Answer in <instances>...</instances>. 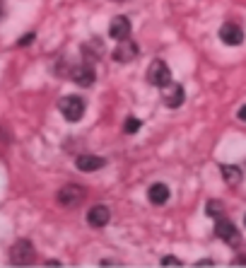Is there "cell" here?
<instances>
[{"label": "cell", "mask_w": 246, "mask_h": 268, "mask_svg": "<svg viewBox=\"0 0 246 268\" xmlns=\"http://www.w3.org/2000/svg\"><path fill=\"white\" fill-rule=\"evenodd\" d=\"M220 172H222V179H225V184H227V186H239V184H242L244 172H242L237 164H222V167H220Z\"/></svg>", "instance_id": "cell-14"}, {"label": "cell", "mask_w": 246, "mask_h": 268, "mask_svg": "<svg viewBox=\"0 0 246 268\" xmlns=\"http://www.w3.org/2000/svg\"><path fill=\"white\" fill-rule=\"evenodd\" d=\"M104 164H106V159L99 157V155H80V157L75 159V167H78L80 172H97V169H102Z\"/></svg>", "instance_id": "cell-12"}, {"label": "cell", "mask_w": 246, "mask_h": 268, "mask_svg": "<svg viewBox=\"0 0 246 268\" xmlns=\"http://www.w3.org/2000/svg\"><path fill=\"white\" fill-rule=\"evenodd\" d=\"M196 266H215V261H212V259H201Z\"/></svg>", "instance_id": "cell-20"}, {"label": "cell", "mask_w": 246, "mask_h": 268, "mask_svg": "<svg viewBox=\"0 0 246 268\" xmlns=\"http://www.w3.org/2000/svg\"><path fill=\"white\" fill-rule=\"evenodd\" d=\"M145 77H147V82H150V85H155V87H160V89H162L164 85H169V82H171V70H169V66L164 63L162 58H157V61H152V63H150V68H147Z\"/></svg>", "instance_id": "cell-4"}, {"label": "cell", "mask_w": 246, "mask_h": 268, "mask_svg": "<svg viewBox=\"0 0 246 268\" xmlns=\"http://www.w3.org/2000/svg\"><path fill=\"white\" fill-rule=\"evenodd\" d=\"M109 37L123 41V39H130V20L125 15H116L109 24Z\"/></svg>", "instance_id": "cell-10"}, {"label": "cell", "mask_w": 246, "mask_h": 268, "mask_svg": "<svg viewBox=\"0 0 246 268\" xmlns=\"http://www.w3.org/2000/svg\"><path fill=\"white\" fill-rule=\"evenodd\" d=\"M169 196H171V191H169L166 184H152V186L147 189V198H150L152 205H164V203L169 201Z\"/></svg>", "instance_id": "cell-13"}, {"label": "cell", "mask_w": 246, "mask_h": 268, "mask_svg": "<svg viewBox=\"0 0 246 268\" xmlns=\"http://www.w3.org/2000/svg\"><path fill=\"white\" fill-rule=\"evenodd\" d=\"M239 118H242V121H246V107H242V109H239Z\"/></svg>", "instance_id": "cell-22"}, {"label": "cell", "mask_w": 246, "mask_h": 268, "mask_svg": "<svg viewBox=\"0 0 246 268\" xmlns=\"http://www.w3.org/2000/svg\"><path fill=\"white\" fill-rule=\"evenodd\" d=\"M34 259H37V249H34L32 242L20 239V242L12 244V249H10V261H12L15 266H32Z\"/></svg>", "instance_id": "cell-1"}, {"label": "cell", "mask_w": 246, "mask_h": 268, "mask_svg": "<svg viewBox=\"0 0 246 268\" xmlns=\"http://www.w3.org/2000/svg\"><path fill=\"white\" fill-rule=\"evenodd\" d=\"M70 77H73L80 87H92L94 80H97V73H94V66H92L89 61H82L80 66H75V68L70 70Z\"/></svg>", "instance_id": "cell-7"}, {"label": "cell", "mask_w": 246, "mask_h": 268, "mask_svg": "<svg viewBox=\"0 0 246 268\" xmlns=\"http://www.w3.org/2000/svg\"><path fill=\"white\" fill-rule=\"evenodd\" d=\"M184 99H186V94H184V87H181V85L169 82V85H164L162 87L164 107H169V109H179V107L184 104Z\"/></svg>", "instance_id": "cell-6"}, {"label": "cell", "mask_w": 246, "mask_h": 268, "mask_svg": "<svg viewBox=\"0 0 246 268\" xmlns=\"http://www.w3.org/2000/svg\"><path fill=\"white\" fill-rule=\"evenodd\" d=\"M102 266H121V264H119V261H114V259H104V261H102Z\"/></svg>", "instance_id": "cell-21"}, {"label": "cell", "mask_w": 246, "mask_h": 268, "mask_svg": "<svg viewBox=\"0 0 246 268\" xmlns=\"http://www.w3.org/2000/svg\"><path fill=\"white\" fill-rule=\"evenodd\" d=\"M82 53H84V61H89V63H94V61H99L102 58V53H104V46H102V41L94 37L92 41H87L84 46H82Z\"/></svg>", "instance_id": "cell-15"}, {"label": "cell", "mask_w": 246, "mask_h": 268, "mask_svg": "<svg viewBox=\"0 0 246 268\" xmlns=\"http://www.w3.org/2000/svg\"><path fill=\"white\" fill-rule=\"evenodd\" d=\"M244 223H246V218H244Z\"/></svg>", "instance_id": "cell-25"}, {"label": "cell", "mask_w": 246, "mask_h": 268, "mask_svg": "<svg viewBox=\"0 0 246 268\" xmlns=\"http://www.w3.org/2000/svg\"><path fill=\"white\" fill-rule=\"evenodd\" d=\"M220 39H222L227 46H239V44L244 41V29H242L239 24H234V22H225V24L220 27Z\"/></svg>", "instance_id": "cell-9"}, {"label": "cell", "mask_w": 246, "mask_h": 268, "mask_svg": "<svg viewBox=\"0 0 246 268\" xmlns=\"http://www.w3.org/2000/svg\"><path fill=\"white\" fill-rule=\"evenodd\" d=\"M109 220H111V210L106 208V205H94V208H89V213H87V225L89 227H106L109 225Z\"/></svg>", "instance_id": "cell-11"}, {"label": "cell", "mask_w": 246, "mask_h": 268, "mask_svg": "<svg viewBox=\"0 0 246 268\" xmlns=\"http://www.w3.org/2000/svg\"><path fill=\"white\" fill-rule=\"evenodd\" d=\"M205 215L212 218V220H220V218H225L227 213H225V205H222L220 201H207V205H205Z\"/></svg>", "instance_id": "cell-16"}, {"label": "cell", "mask_w": 246, "mask_h": 268, "mask_svg": "<svg viewBox=\"0 0 246 268\" xmlns=\"http://www.w3.org/2000/svg\"><path fill=\"white\" fill-rule=\"evenodd\" d=\"M215 234L225 242V244H229V246H239L242 244V234L239 230L234 227V223L225 215V218H220V220H215Z\"/></svg>", "instance_id": "cell-3"}, {"label": "cell", "mask_w": 246, "mask_h": 268, "mask_svg": "<svg viewBox=\"0 0 246 268\" xmlns=\"http://www.w3.org/2000/svg\"><path fill=\"white\" fill-rule=\"evenodd\" d=\"M116 2H123V0H116Z\"/></svg>", "instance_id": "cell-24"}, {"label": "cell", "mask_w": 246, "mask_h": 268, "mask_svg": "<svg viewBox=\"0 0 246 268\" xmlns=\"http://www.w3.org/2000/svg\"><path fill=\"white\" fill-rule=\"evenodd\" d=\"M160 264H162V266H184V264H181V261H179L176 256H164Z\"/></svg>", "instance_id": "cell-18"}, {"label": "cell", "mask_w": 246, "mask_h": 268, "mask_svg": "<svg viewBox=\"0 0 246 268\" xmlns=\"http://www.w3.org/2000/svg\"><path fill=\"white\" fill-rule=\"evenodd\" d=\"M123 131H125V133H138V131H140V121H138L135 116H128L125 123H123Z\"/></svg>", "instance_id": "cell-17"}, {"label": "cell", "mask_w": 246, "mask_h": 268, "mask_svg": "<svg viewBox=\"0 0 246 268\" xmlns=\"http://www.w3.org/2000/svg\"><path fill=\"white\" fill-rule=\"evenodd\" d=\"M58 203L63 205V208H78L82 201H84V189H82L80 184H65L61 191H58Z\"/></svg>", "instance_id": "cell-5"}, {"label": "cell", "mask_w": 246, "mask_h": 268, "mask_svg": "<svg viewBox=\"0 0 246 268\" xmlns=\"http://www.w3.org/2000/svg\"><path fill=\"white\" fill-rule=\"evenodd\" d=\"M32 41H34V34H27V37H22V39H20V46H29Z\"/></svg>", "instance_id": "cell-19"}, {"label": "cell", "mask_w": 246, "mask_h": 268, "mask_svg": "<svg viewBox=\"0 0 246 268\" xmlns=\"http://www.w3.org/2000/svg\"><path fill=\"white\" fill-rule=\"evenodd\" d=\"M0 17H2V0H0Z\"/></svg>", "instance_id": "cell-23"}, {"label": "cell", "mask_w": 246, "mask_h": 268, "mask_svg": "<svg viewBox=\"0 0 246 268\" xmlns=\"http://www.w3.org/2000/svg\"><path fill=\"white\" fill-rule=\"evenodd\" d=\"M58 109H61V114L65 116V121L78 123L82 116H84V99L78 97V94H68V97H63L58 102Z\"/></svg>", "instance_id": "cell-2"}, {"label": "cell", "mask_w": 246, "mask_h": 268, "mask_svg": "<svg viewBox=\"0 0 246 268\" xmlns=\"http://www.w3.org/2000/svg\"><path fill=\"white\" fill-rule=\"evenodd\" d=\"M138 53H140L138 44L130 41V39H123V41H119V46L114 48V61L116 63H130V61L138 58Z\"/></svg>", "instance_id": "cell-8"}]
</instances>
